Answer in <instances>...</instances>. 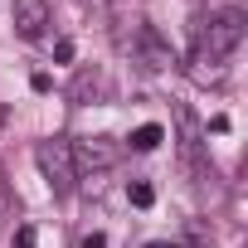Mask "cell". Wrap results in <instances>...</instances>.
I'll list each match as a JSON object with an SVG mask.
<instances>
[{"mask_svg":"<svg viewBox=\"0 0 248 248\" xmlns=\"http://www.w3.org/2000/svg\"><path fill=\"white\" fill-rule=\"evenodd\" d=\"M166 141V127H161V122H141V127L132 132V151H156Z\"/></svg>","mask_w":248,"mask_h":248,"instance_id":"obj_9","label":"cell"},{"mask_svg":"<svg viewBox=\"0 0 248 248\" xmlns=\"http://www.w3.org/2000/svg\"><path fill=\"white\" fill-rule=\"evenodd\" d=\"M137 63H141L146 73H170V68H180L170 39H166L156 25H141V30H137Z\"/></svg>","mask_w":248,"mask_h":248,"instance_id":"obj_5","label":"cell"},{"mask_svg":"<svg viewBox=\"0 0 248 248\" xmlns=\"http://www.w3.org/2000/svg\"><path fill=\"white\" fill-rule=\"evenodd\" d=\"M30 88H34V93H49V88H54V78H49V73H34V78H30Z\"/></svg>","mask_w":248,"mask_h":248,"instance_id":"obj_14","label":"cell"},{"mask_svg":"<svg viewBox=\"0 0 248 248\" xmlns=\"http://www.w3.org/2000/svg\"><path fill=\"white\" fill-rule=\"evenodd\" d=\"M49 30V0H15V34L39 39Z\"/></svg>","mask_w":248,"mask_h":248,"instance_id":"obj_7","label":"cell"},{"mask_svg":"<svg viewBox=\"0 0 248 248\" xmlns=\"http://www.w3.org/2000/svg\"><path fill=\"white\" fill-rule=\"evenodd\" d=\"M97 93H102V73L83 63V68L73 73V83H68V97H73V102H93Z\"/></svg>","mask_w":248,"mask_h":248,"instance_id":"obj_8","label":"cell"},{"mask_svg":"<svg viewBox=\"0 0 248 248\" xmlns=\"http://www.w3.org/2000/svg\"><path fill=\"white\" fill-rule=\"evenodd\" d=\"M34 161H39V170H44V180H49L54 200L73 195V180H78V170H73V156H68V141H63V137H49V141H39V146H34Z\"/></svg>","mask_w":248,"mask_h":248,"instance_id":"obj_1","label":"cell"},{"mask_svg":"<svg viewBox=\"0 0 248 248\" xmlns=\"http://www.w3.org/2000/svg\"><path fill=\"white\" fill-rule=\"evenodd\" d=\"M34 238H39V233H34V224H20V233H15V248H34Z\"/></svg>","mask_w":248,"mask_h":248,"instance_id":"obj_11","label":"cell"},{"mask_svg":"<svg viewBox=\"0 0 248 248\" xmlns=\"http://www.w3.org/2000/svg\"><path fill=\"white\" fill-rule=\"evenodd\" d=\"M180 68H185V78H190L195 88H224V78H229L224 59H219V54H209L204 44H195V49H190V59H185Z\"/></svg>","mask_w":248,"mask_h":248,"instance_id":"obj_6","label":"cell"},{"mask_svg":"<svg viewBox=\"0 0 248 248\" xmlns=\"http://www.w3.org/2000/svg\"><path fill=\"white\" fill-rule=\"evenodd\" d=\"M170 117H175V127H180V156L190 161V170H195V175H209L214 166L204 161V137H209V132H204V122H200L185 102H175V107H170Z\"/></svg>","mask_w":248,"mask_h":248,"instance_id":"obj_2","label":"cell"},{"mask_svg":"<svg viewBox=\"0 0 248 248\" xmlns=\"http://www.w3.org/2000/svg\"><path fill=\"white\" fill-rule=\"evenodd\" d=\"M195 44H204L209 54H219V59H229L238 44H243V10H219V15H209V30L195 39Z\"/></svg>","mask_w":248,"mask_h":248,"instance_id":"obj_3","label":"cell"},{"mask_svg":"<svg viewBox=\"0 0 248 248\" xmlns=\"http://www.w3.org/2000/svg\"><path fill=\"white\" fill-rule=\"evenodd\" d=\"M146 248H175V243H166V238H156V243H146Z\"/></svg>","mask_w":248,"mask_h":248,"instance_id":"obj_16","label":"cell"},{"mask_svg":"<svg viewBox=\"0 0 248 248\" xmlns=\"http://www.w3.org/2000/svg\"><path fill=\"white\" fill-rule=\"evenodd\" d=\"M78 248H107V233H88V238H83Z\"/></svg>","mask_w":248,"mask_h":248,"instance_id":"obj_15","label":"cell"},{"mask_svg":"<svg viewBox=\"0 0 248 248\" xmlns=\"http://www.w3.org/2000/svg\"><path fill=\"white\" fill-rule=\"evenodd\" d=\"M68 156H73L78 175H97V170H112L122 151L112 137H78V141H68Z\"/></svg>","mask_w":248,"mask_h":248,"instance_id":"obj_4","label":"cell"},{"mask_svg":"<svg viewBox=\"0 0 248 248\" xmlns=\"http://www.w3.org/2000/svg\"><path fill=\"white\" fill-rule=\"evenodd\" d=\"M204 132H214V137H224V132H229V117H224V112H219V117H209V127H204Z\"/></svg>","mask_w":248,"mask_h":248,"instance_id":"obj_13","label":"cell"},{"mask_svg":"<svg viewBox=\"0 0 248 248\" xmlns=\"http://www.w3.org/2000/svg\"><path fill=\"white\" fill-rule=\"evenodd\" d=\"M54 59H59V63H73V39H59V44H54Z\"/></svg>","mask_w":248,"mask_h":248,"instance_id":"obj_12","label":"cell"},{"mask_svg":"<svg viewBox=\"0 0 248 248\" xmlns=\"http://www.w3.org/2000/svg\"><path fill=\"white\" fill-rule=\"evenodd\" d=\"M127 200H132L137 209H151V204H156V190H151V180H132V185H127Z\"/></svg>","mask_w":248,"mask_h":248,"instance_id":"obj_10","label":"cell"}]
</instances>
